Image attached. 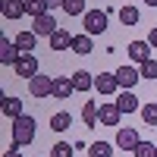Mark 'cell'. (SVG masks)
<instances>
[{
	"label": "cell",
	"mask_w": 157,
	"mask_h": 157,
	"mask_svg": "<svg viewBox=\"0 0 157 157\" xmlns=\"http://www.w3.org/2000/svg\"><path fill=\"white\" fill-rule=\"evenodd\" d=\"M110 154H113L110 141H94V145L88 148V157H110Z\"/></svg>",
	"instance_id": "cb8c5ba5"
},
{
	"label": "cell",
	"mask_w": 157,
	"mask_h": 157,
	"mask_svg": "<svg viewBox=\"0 0 157 157\" xmlns=\"http://www.w3.org/2000/svg\"><path fill=\"white\" fill-rule=\"evenodd\" d=\"M107 19H110L107 10H88L85 16H82V25H85V32L94 38V35H101V32H107Z\"/></svg>",
	"instance_id": "7a4b0ae2"
},
{
	"label": "cell",
	"mask_w": 157,
	"mask_h": 157,
	"mask_svg": "<svg viewBox=\"0 0 157 157\" xmlns=\"http://www.w3.org/2000/svg\"><path fill=\"white\" fill-rule=\"evenodd\" d=\"M141 120H145V126H157V104H145L141 107Z\"/></svg>",
	"instance_id": "4316f807"
},
{
	"label": "cell",
	"mask_w": 157,
	"mask_h": 157,
	"mask_svg": "<svg viewBox=\"0 0 157 157\" xmlns=\"http://www.w3.org/2000/svg\"><path fill=\"white\" fill-rule=\"evenodd\" d=\"M22 57V50L16 47V41H10V38H0V63L3 66H16V60Z\"/></svg>",
	"instance_id": "52a82bcc"
},
{
	"label": "cell",
	"mask_w": 157,
	"mask_h": 157,
	"mask_svg": "<svg viewBox=\"0 0 157 157\" xmlns=\"http://www.w3.org/2000/svg\"><path fill=\"white\" fill-rule=\"evenodd\" d=\"M72 145H66V141H60V145H54L50 148V157H72Z\"/></svg>",
	"instance_id": "83f0119b"
},
{
	"label": "cell",
	"mask_w": 157,
	"mask_h": 157,
	"mask_svg": "<svg viewBox=\"0 0 157 157\" xmlns=\"http://www.w3.org/2000/svg\"><path fill=\"white\" fill-rule=\"evenodd\" d=\"M145 3H148V6H157V0H145Z\"/></svg>",
	"instance_id": "d6a6232c"
},
{
	"label": "cell",
	"mask_w": 157,
	"mask_h": 157,
	"mask_svg": "<svg viewBox=\"0 0 157 157\" xmlns=\"http://www.w3.org/2000/svg\"><path fill=\"white\" fill-rule=\"evenodd\" d=\"M72 85H75V91H91L94 88V78H91L85 69H78V72H72Z\"/></svg>",
	"instance_id": "44dd1931"
},
{
	"label": "cell",
	"mask_w": 157,
	"mask_h": 157,
	"mask_svg": "<svg viewBox=\"0 0 157 157\" xmlns=\"http://www.w3.org/2000/svg\"><path fill=\"white\" fill-rule=\"evenodd\" d=\"M19 148H22V145H16V141H13V145L3 151V157H22V154H19Z\"/></svg>",
	"instance_id": "f546056e"
},
{
	"label": "cell",
	"mask_w": 157,
	"mask_h": 157,
	"mask_svg": "<svg viewBox=\"0 0 157 157\" xmlns=\"http://www.w3.org/2000/svg\"><path fill=\"white\" fill-rule=\"evenodd\" d=\"M32 22H35V25H32V32H35L38 38H50V35L60 29V25H57V19L50 16V13H44V16H38V19H32Z\"/></svg>",
	"instance_id": "8992f818"
},
{
	"label": "cell",
	"mask_w": 157,
	"mask_h": 157,
	"mask_svg": "<svg viewBox=\"0 0 157 157\" xmlns=\"http://www.w3.org/2000/svg\"><path fill=\"white\" fill-rule=\"evenodd\" d=\"M75 91V85H72V75H60V78H54V94L50 98H57V101H66L69 94Z\"/></svg>",
	"instance_id": "8fae6325"
},
{
	"label": "cell",
	"mask_w": 157,
	"mask_h": 157,
	"mask_svg": "<svg viewBox=\"0 0 157 157\" xmlns=\"http://www.w3.org/2000/svg\"><path fill=\"white\" fill-rule=\"evenodd\" d=\"M120 22L123 25H138V10L135 6H123L120 10Z\"/></svg>",
	"instance_id": "484cf974"
},
{
	"label": "cell",
	"mask_w": 157,
	"mask_h": 157,
	"mask_svg": "<svg viewBox=\"0 0 157 157\" xmlns=\"http://www.w3.org/2000/svg\"><path fill=\"white\" fill-rule=\"evenodd\" d=\"M13 41H16V47L22 50V54H32V50L38 47V35H35V32H19Z\"/></svg>",
	"instance_id": "2e32d148"
},
{
	"label": "cell",
	"mask_w": 157,
	"mask_h": 157,
	"mask_svg": "<svg viewBox=\"0 0 157 157\" xmlns=\"http://www.w3.org/2000/svg\"><path fill=\"white\" fill-rule=\"evenodd\" d=\"M44 13H50V3H47V0H25V16L38 19V16H44Z\"/></svg>",
	"instance_id": "ac0fdd59"
},
{
	"label": "cell",
	"mask_w": 157,
	"mask_h": 157,
	"mask_svg": "<svg viewBox=\"0 0 157 157\" xmlns=\"http://www.w3.org/2000/svg\"><path fill=\"white\" fill-rule=\"evenodd\" d=\"M138 141H141L138 132H135V129H129V126H123L120 132H116V148H123V151H132Z\"/></svg>",
	"instance_id": "30bf717a"
},
{
	"label": "cell",
	"mask_w": 157,
	"mask_h": 157,
	"mask_svg": "<svg viewBox=\"0 0 157 157\" xmlns=\"http://www.w3.org/2000/svg\"><path fill=\"white\" fill-rule=\"evenodd\" d=\"M47 41H50V50H66V47H72V35L66 29H57Z\"/></svg>",
	"instance_id": "9a60e30c"
},
{
	"label": "cell",
	"mask_w": 157,
	"mask_h": 157,
	"mask_svg": "<svg viewBox=\"0 0 157 157\" xmlns=\"http://www.w3.org/2000/svg\"><path fill=\"white\" fill-rule=\"evenodd\" d=\"M116 107H120L123 113H135L138 110V98L132 94V91H123V94L116 98Z\"/></svg>",
	"instance_id": "d6986e66"
},
{
	"label": "cell",
	"mask_w": 157,
	"mask_h": 157,
	"mask_svg": "<svg viewBox=\"0 0 157 157\" xmlns=\"http://www.w3.org/2000/svg\"><path fill=\"white\" fill-rule=\"evenodd\" d=\"M72 126V116L63 110V113H54L50 116V129H54V132H66V129Z\"/></svg>",
	"instance_id": "7402d4cb"
},
{
	"label": "cell",
	"mask_w": 157,
	"mask_h": 157,
	"mask_svg": "<svg viewBox=\"0 0 157 157\" xmlns=\"http://www.w3.org/2000/svg\"><path fill=\"white\" fill-rule=\"evenodd\" d=\"M50 3V10H57V6H63V0H47Z\"/></svg>",
	"instance_id": "1f68e13d"
},
{
	"label": "cell",
	"mask_w": 157,
	"mask_h": 157,
	"mask_svg": "<svg viewBox=\"0 0 157 157\" xmlns=\"http://www.w3.org/2000/svg\"><path fill=\"white\" fill-rule=\"evenodd\" d=\"M151 41H132L129 44V57H132L135 63H145V60H151Z\"/></svg>",
	"instance_id": "5bb4252c"
},
{
	"label": "cell",
	"mask_w": 157,
	"mask_h": 157,
	"mask_svg": "<svg viewBox=\"0 0 157 157\" xmlns=\"http://www.w3.org/2000/svg\"><path fill=\"white\" fill-rule=\"evenodd\" d=\"M0 13H3V19L16 22L19 16H25V0H0Z\"/></svg>",
	"instance_id": "9c48e42d"
},
{
	"label": "cell",
	"mask_w": 157,
	"mask_h": 157,
	"mask_svg": "<svg viewBox=\"0 0 157 157\" xmlns=\"http://www.w3.org/2000/svg\"><path fill=\"white\" fill-rule=\"evenodd\" d=\"M141 78H157V60H145L141 63Z\"/></svg>",
	"instance_id": "f1b7e54d"
},
{
	"label": "cell",
	"mask_w": 157,
	"mask_h": 157,
	"mask_svg": "<svg viewBox=\"0 0 157 157\" xmlns=\"http://www.w3.org/2000/svg\"><path fill=\"white\" fill-rule=\"evenodd\" d=\"M98 107H101V104H94V101H88L85 107H82V120H85V126H88V129L101 126V120H98Z\"/></svg>",
	"instance_id": "ffe728a7"
},
{
	"label": "cell",
	"mask_w": 157,
	"mask_h": 157,
	"mask_svg": "<svg viewBox=\"0 0 157 157\" xmlns=\"http://www.w3.org/2000/svg\"><path fill=\"white\" fill-rule=\"evenodd\" d=\"M98 120H101V126H120L123 110L116 107V101H107V104H101V107H98Z\"/></svg>",
	"instance_id": "277c9868"
},
{
	"label": "cell",
	"mask_w": 157,
	"mask_h": 157,
	"mask_svg": "<svg viewBox=\"0 0 157 157\" xmlns=\"http://www.w3.org/2000/svg\"><path fill=\"white\" fill-rule=\"evenodd\" d=\"M120 88V82H116V72H101L94 78V91H101V94H113V91Z\"/></svg>",
	"instance_id": "7c38bea8"
},
{
	"label": "cell",
	"mask_w": 157,
	"mask_h": 157,
	"mask_svg": "<svg viewBox=\"0 0 157 157\" xmlns=\"http://www.w3.org/2000/svg\"><path fill=\"white\" fill-rule=\"evenodd\" d=\"M35 135H38V129H35V120H32V116L22 113V116L13 120V141H16V145H32Z\"/></svg>",
	"instance_id": "6da1fadb"
},
{
	"label": "cell",
	"mask_w": 157,
	"mask_h": 157,
	"mask_svg": "<svg viewBox=\"0 0 157 157\" xmlns=\"http://www.w3.org/2000/svg\"><path fill=\"white\" fill-rule=\"evenodd\" d=\"M132 154H135V157H157V145H151V141H145V138H141L138 145L132 148Z\"/></svg>",
	"instance_id": "d4e9b609"
},
{
	"label": "cell",
	"mask_w": 157,
	"mask_h": 157,
	"mask_svg": "<svg viewBox=\"0 0 157 157\" xmlns=\"http://www.w3.org/2000/svg\"><path fill=\"white\" fill-rule=\"evenodd\" d=\"M138 78H141V69H135V66H120L116 69V82H120L123 91H132L138 85Z\"/></svg>",
	"instance_id": "5b68a950"
},
{
	"label": "cell",
	"mask_w": 157,
	"mask_h": 157,
	"mask_svg": "<svg viewBox=\"0 0 157 157\" xmlns=\"http://www.w3.org/2000/svg\"><path fill=\"white\" fill-rule=\"evenodd\" d=\"M0 110H3V116H10V120H16V116H22V101L16 98V94H3L0 98Z\"/></svg>",
	"instance_id": "4fadbf2b"
},
{
	"label": "cell",
	"mask_w": 157,
	"mask_h": 157,
	"mask_svg": "<svg viewBox=\"0 0 157 157\" xmlns=\"http://www.w3.org/2000/svg\"><path fill=\"white\" fill-rule=\"evenodd\" d=\"M69 50H75V54H91V50H94V44H91V35L88 32H82V35H72V47Z\"/></svg>",
	"instance_id": "e0dca14e"
},
{
	"label": "cell",
	"mask_w": 157,
	"mask_h": 157,
	"mask_svg": "<svg viewBox=\"0 0 157 157\" xmlns=\"http://www.w3.org/2000/svg\"><path fill=\"white\" fill-rule=\"evenodd\" d=\"M148 41H151V47L157 50V29H151V35H148Z\"/></svg>",
	"instance_id": "4dcf8cb0"
},
{
	"label": "cell",
	"mask_w": 157,
	"mask_h": 157,
	"mask_svg": "<svg viewBox=\"0 0 157 157\" xmlns=\"http://www.w3.org/2000/svg\"><path fill=\"white\" fill-rule=\"evenodd\" d=\"M29 94L32 98H47V94H54V78L50 75H44V72H38V75H32L29 78Z\"/></svg>",
	"instance_id": "3957f363"
},
{
	"label": "cell",
	"mask_w": 157,
	"mask_h": 157,
	"mask_svg": "<svg viewBox=\"0 0 157 157\" xmlns=\"http://www.w3.org/2000/svg\"><path fill=\"white\" fill-rule=\"evenodd\" d=\"M13 69H16V75H22L25 82H29L32 75H38V60H35V54H22Z\"/></svg>",
	"instance_id": "ba28073f"
},
{
	"label": "cell",
	"mask_w": 157,
	"mask_h": 157,
	"mask_svg": "<svg viewBox=\"0 0 157 157\" xmlns=\"http://www.w3.org/2000/svg\"><path fill=\"white\" fill-rule=\"evenodd\" d=\"M63 13L66 16H85V0H63Z\"/></svg>",
	"instance_id": "603a6c76"
}]
</instances>
